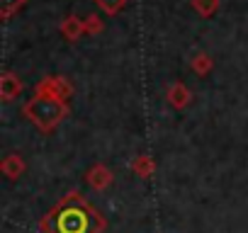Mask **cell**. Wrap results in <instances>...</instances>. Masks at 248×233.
<instances>
[{
	"label": "cell",
	"instance_id": "cell-1",
	"mask_svg": "<svg viewBox=\"0 0 248 233\" xmlns=\"http://www.w3.org/2000/svg\"><path fill=\"white\" fill-rule=\"evenodd\" d=\"M66 114H68V102L49 95H34L25 104V116L44 134H51L61 124V119H66Z\"/></svg>",
	"mask_w": 248,
	"mask_h": 233
},
{
	"label": "cell",
	"instance_id": "cell-2",
	"mask_svg": "<svg viewBox=\"0 0 248 233\" xmlns=\"http://www.w3.org/2000/svg\"><path fill=\"white\" fill-rule=\"evenodd\" d=\"M34 92H37V95H49V97H56V100H66V102H68L73 87H71V83H68L66 78H44L42 83H37Z\"/></svg>",
	"mask_w": 248,
	"mask_h": 233
},
{
	"label": "cell",
	"instance_id": "cell-3",
	"mask_svg": "<svg viewBox=\"0 0 248 233\" xmlns=\"http://www.w3.org/2000/svg\"><path fill=\"white\" fill-rule=\"evenodd\" d=\"M112 180H114V175H112V170H109L105 163H97V165H93V168L85 173V182H88L93 189H97V192L107 189V187L112 185Z\"/></svg>",
	"mask_w": 248,
	"mask_h": 233
},
{
	"label": "cell",
	"instance_id": "cell-4",
	"mask_svg": "<svg viewBox=\"0 0 248 233\" xmlns=\"http://www.w3.org/2000/svg\"><path fill=\"white\" fill-rule=\"evenodd\" d=\"M22 90H25V85H22L20 75H15L10 71H5L3 75H0V97H3V102L17 100L22 95Z\"/></svg>",
	"mask_w": 248,
	"mask_h": 233
},
{
	"label": "cell",
	"instance_id": "cell-5",
	"mask_svg": "<svg viewBox=\"0 0 248 233\" xmlns=\"http://www.w3.org/2000/svg\"><path fill=\"white\" fill-rule=\"evenodd\" d=\"M166 97H168V102H170L175 109H185V107L192 102V92L187 90L185 83H173V85L168 87Z\"/></svg>",
	"mask_w": 248,
	"mask_h": 233
},
{
	"label": "cell",
	"instance_id": "cell-6",
	"mask_svg": "<svg viewBox=\"0 0 248 233\" xmlns=\"http://www.w3.org/2000/svg\"><path fill=\"white\" fill-rule=\"evenodd\" d=\"M25 160H22V156H17V153H10V156H5L3 158V163H0V173H3L8 180H17L22 173H25Z\"/></svg>",
	"mask_w": 248,
	"mask_h": 233
},
{
	"label": "cell",
	"instance_id": "cell-7",
	"mask_svg": "<svg viewBox=\"0 0 248 233\" xmlns=\"http://www.w3.org/2000/svg\"><path fill=\"white\" fill-rule=\"evenodd\" d=\"M132 170L139 175V177H151V173L156 170V163L149 158V156H139L132 160Z\"/></svg>",
	"mask_w": 248,
	"mask_h": 233
},
{
	"label": "cell",
	"instance_id": "cell-8",
	"mask_svg": "<svg viewBox=\"0 0 248 233\" xmlns=\"http://www.w3.org/2000/svg\"><path fill=\"white\" fill-rule=\"evenodd\" d=\"M190 68H192L195 73H200V75H207V73L212 71V58H209L207 54H197V56L192 58Z\"/></svg>",
	"mask_w": 248,
	"mask_h": 233
},
{
	"label": "cell",
	"instance_id": "cell-9",
	"mask_svg": "<svg viewBox=\"0 0 248 233\" xmlns=\"http://www.w3.org/2000/svg\"><path fill=\"white\" fill-rule=\"evenodd\" d=\"M76 20H68V25H63V34L68 39H76V34H80V25H73Z\"/></svg>",
	"mask_w": 248,
	"mask_h": 233
},
{
	"label": "cell",
	"instance_id": "cell-10",
	"mask_svg": "<svg viewBox=\"0 0 248 233\" xmlns=\"http://www.w3.org/2000/svg\"><path fill=\"white\" fill-rule=\"evenodd\" d=\"M100 5H102L109 15H114V13L122 8V0H100Z\"/></svg>",
	"mask_w": 248,
	"mask_h": 233
}]
</instances>
